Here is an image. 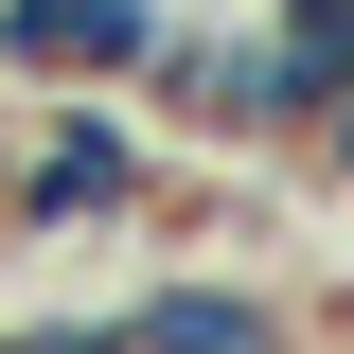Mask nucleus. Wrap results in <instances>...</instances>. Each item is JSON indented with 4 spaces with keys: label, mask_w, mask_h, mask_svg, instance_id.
<instances>
[{
    "label": "nucleus",
    "mask_w": 354,
    "mask_h": 354,
    "mask_svg": "<svg viewBox=\"0 0 354 354\" xmlns=\"http://www.w3.org/2000/svg\"><path fill=\"white\" fill-rule=\"evenodd\" d=\"M160 213V142L106 88H36V124L0 142V248H71V230H142Z\"/></svg>",
    "instance_id": "obj_1"
},
{
    "label": "nucleus",
    "mask_w": 354,
    "mask_h": 354,
    "mask_svg": "<svg viewBox=\"0 0 354 354\" xmlns=\"http://www.w3.org/2000/svg\"><path fill=\"white\" fill-rule=\"evenodd\" d=\"M124 319V354H319V319L283 301V283H248V266H160Z\"/></svg>",
    "instance_id": "obj_2"
},
{
    "label": "nucleus",
    "mask_w": 354,
    "mask_h": 354,
    "mask_svg": "<svg viewBox=\"0 0 354 354\" xmlns=\"http://www.w3.org/2000/svg\"><path fill=\"white\" fill-rule=\"evenodd\" d=\"M177 0H0V71L18 88H142Z\"/></svg>",
    "instance_id": "obj_3"
},
{
    "label": "nucleus",
    "mask_w": 354,
    "mask_h": 354,
    "mask_svg": "<svg viewBox=\"0 0 354 354\" xmlns=\"http://www.w3.org/2000/svg\"><path fill=\"white\" fill-rule=\"evenodd\" d=\"M0 354H124L106 301H53V319H0Z\"/></svg>",
    "instance_id": "obj_4"
},
{
    "label": "nucleus",
    "mask_w": 354,
    "mask_h": 354,
    "mask_svg": "<svg viewBox=\"0 0 354 354\" xmlns=\"http://www.w3.org/2000/svg\"><path fill=\"white\" fill-rule=\"evenodd\" d=\"M0 142H18V124H0Z\"/></svg>",
    "instance_id": "obj_5"
}]
</instances>
